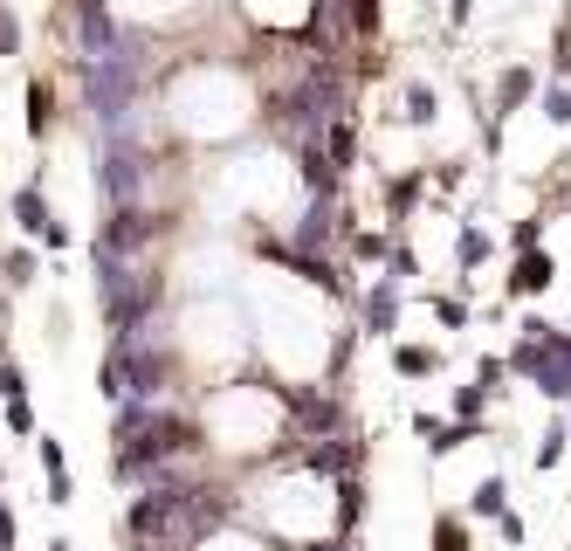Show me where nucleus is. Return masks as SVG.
Wrapping results in <instances>:
<instances>
[{"mask_svg": "<svg viewBox=\"0 0 571 551\" xmlns=\"http://www.w3.org/2000/svg\"><path fill=\"white\" fill-rule=\"evenodd\" d=\"M172 379H179V352H172L166 318L117 331L111 345H103V359H97V393L111 407H124V400H166Z\"/></svg>", "mask_w": 571, "mask_h": 551, "instance_id": "nucleus-1", "label": "nucleus"}, {"mask_svg": "<svg viewBox=\"0 0 571 551\" xmlns=\"http://www.w3.org/2000/svg\"><path fill=\"white\" fill-rule=\"evenodd\" d=\"M90 262H97V310L111 324V338L132 331V324H152L166 310L159 262H132V255H90Z\"/></svg>", "mask_w": 571, "mask_h": 551, "instance_id": "nucleus-2", "label": "nucleus"}, {"mask_svg": "<svg viewBox=\"0 0 571 551\" xmlns=\"http://www.w3.org/2000/svg\"><path fill=\"white\" fill-rule=\"evenodd\" d=\"M152 173H159V166H152L145 145H97V187H103V200H111V214L145 207Z\"/></svg>", "mask_w": 571, "mask_h": 551, "instance_id": "nucleus-3", "label": "nucleus"}, {"mask_svg": "<svg viewBox=\"0 0 571 551\" xmlns=\"http://www.w3.org/2000/svg\"><path fill=\"white\" fill-rule=\"evenodd\" d=\"M537 90H544L537 63H503V69H496V97H489V124L503 131V118L530 111V103H537Z\"/></svg>", "mask_w": 571, "mask_h": 551, "instance_id": "nucleus-4", "label": "nucleus"}, {"mask_svg": "<svg viewBox=\"0 0 571 551\" xmlns=\"http://www.w3.org/2000/svg\"><path fill=\"white\" fill-rule=\"evenodd\" d=\"M400 304H406V283L379 276L358 290V318H366V338H400Z\"/></svg>", "mask_w": 571, "mask_h": 551, "instance_id": "nucleus-5", "label": "nucleus"}, {"mask_svg": "<svg viewBox=\"0 0 571 551\" xmlns=\"http://www.w3.org/2000/svg\"><path fill=\"white\" fill-rule=\"evenodd\" d=\"M558 283V255L551 249H530V255H510V276H503V297L510 304H530Z\"/></svg>", "mask_w": 571, "mask_h": 551, "instance_id": "nucleus-6", "label": "nucleus"}, {"mask_svg": "<svg viewBox=\"0 0 571 551\" xmlns=\"http://www.w3.org/2000/svg\"><path fill=\"white\" fill-rule=\"evenodd\" d=\"M14 221H21V234H29V242H42V249H69V228L48 214L42 187H21V194H14Z\"/></svg>", "mask_w": 571, "mask_h": 551, "instance_id": "nucleus-7", "label": "nucleus"}, {"mask_svg": "<svg viewBox=\"0 0 571 551\" xmlns=\"http://www.w3.org/2000/svg\"><path fill=\"white\" fill-rule=\"evenodd\" d=\"M413 434L427 441V455H434V462H448L455 449H469V441H482L475 428H461V421H440V414H413Z\"/></svg>", "mask_w": 571, "mask_h": 551, "instance_id": "nucleus-8", "label": "nucleus"}, {"mask_svg": "<svg viewBox=\"0 0 571 551\" xmlns=\"http://www.w3.org/2000/svg\"><path fill=\"white\" fill-rule=\"evenodd\" d=\"M510 510V476H503V469H489V476L469 489V504H461V517H469V524H496Z\"/></svg>", "mask_w": 571, "mask_h": 551, "instance_id": "nucleus-9", "label": "nucleus"}, {"mask_svg": "<svg viewBox=\"0 0 571 551\" xmlns=\"http://www.w3.org/2000/svg\"><path fill=\"white\" fill-rule=\"evenodd\" d=\"M489 255H496V234H489L482 221H461V228H455V269H461V283H469Z\"/></svg>", "mask_w": 571, "mask_h": 551, "instance_id": "nucleus-10", "label": "nucleus"}, {"mask_svg": "<svg viewBox=\"0 0 571 551\" xmlns=\"http://www.w3.org/2000/svg\"><path fill=\"white\" fill-rule=\"evenodd\" d=\"M564 449H571V428H564V407H551V421H544L537 449H530V469H537V476H551V469L564 462Z\"/></svg>", "mask_w": 571, "mask_h": 551, "instance_id": "nucleus-11", "label": "nucleus"}, {"mask_svg": "<svg viewBox=\"0 0 571 551\" xmlns=\"http://www.w3.org/2000/svg\"><path fill=\"white\" fill-rule=\"evenodd\" d=\"M440 365H448V352H440V345H406V338H393V373L400 379H434Z\"/></svg>", "mask_w": 571, "mask_h": 551, "instance_id": "nucleus-12", "label": "nucleus"}, {"mask_svg": "<svg viewBox=\"0 0 571 551\" xmlns=\"http://www.w3.org/2000/svg\"><path fill=\"white\" fill-rule=\"evenodd\" d=\"M421 194H427V173H393L385 179V214H393V228L421 207Z\"/></svg>", "mask_w": 571, "mask_h": 551, "instance_id": "nucleus-13", "label": "nucleus"}, {"mask_svg": "<svg viewBox=\"0 0 571 551\" xmlns=\"http://www.w3.org/2000/svg\"><path fill=\"white\" fill-rule=\"evenodd\" d=\"M427 551H475L469 517H461V510H434V538H427Z\"/></svg>", "mask_w": 571, "mask_h": 551, "instance_id": "nucleus-14", "label": "nucleus"}, {"mask_svg": "<svg viewBox=\"0 0 571 551\" xmlns=\"http://www.w3.org/2000/svg\"><path fill=\"white\" fill-rule=\"evenodd\" d=\"M324 159H331V173L345 179L351 166H358V131H351V118H337L331 131H324Z\"/></svg>", "mask_w": 571, "mask_h": 551, "instance_id": "nucleus-15", "label": "nucleus"}, {"mask_svg": "<svg viewBox=\"0 0 571 551\" xmlns=\"http://www.w3.org/2000/svg\"><path fill=\"white\" fill-rule=\"evenodd\" d=\"M434 111H440L434 84H421V76H413V84L400 90V118H406V124H434Z\"/></svg>", "mask_w": 571, "mask_h": 551, "instance_id": "nucleus-16", "label": "nucleus"}, {"mask_svg": "<svg viewBox=\"0 0 571 551\" xmlns=\"http://www.w3.org/2000/svg\"><path fill=\"white\" fill-rule=\"evenodd\" d=\"M48 124H56V90L35 76L29 84V139H48Z\"/></svg>", "mask_w": 571, "mask_h": 551, "instance_id": "nucleus-17", "label": "nucleus"}, {"mask_svg": "<svg viewBox=\"0 0 571 551\" xmlns=\"http://www.w3.org/2000/svg\"><path fill=\"white\" fill-rule=\"evenodd\" d=\"M537 111H544V124L571 131V84H544V90H537Z\"/></svg>", "mask_w": 571, "mask_h": 551, "instance_id": "nucleus-18", "label": "nucleus"}, {"mask_svg": "<svg viewBox=\"0 0 571 551\" xmlns=\"http://www.w3.org/2000/svg\"><path fill=\"white\" fill-rule=\"evenodd\" d=\"M345 242H351L358 262H385V255H393V234H385V228H351Z\"/></svg>", "mask_w": 571, "mask_h": 551, "instance_id": "nucleus-19", "label": "nucleus"}, {"mask_svg": "<svg viewBox=\"0 0 571 551\" xmlns=\"http://www.w3.org/2000/svg\"><path fill=\"white\" fill-rule=\"evenodd\" d=\"M35 269H42V262H35V249H8V255H0V276H8V290H29V283H35Z\"/></svg>", "mask_w": 571, "mask_h": 551, "instance_id": "nucleus-20", "label": "nucleus"}, {"mask_svg": "<svg viewBox=\"0 0 571 551\" xmlns=\"http://www.w3.org/2000/svg\"><path fill=\"white\" fill-rule=\"evenodd\" d=\"M551 84H571V14H558L551 29Z\"/></svg>", "mask_w": 571, "mask_h": 551, "instance_id": "nucleus-21", "label": "nucleus"}, {"mask_svg": "<svg viewBox=\"0 0 571 551\" xmlns=\"http://www.w3.org/2000/svg\"><path fill=\"white\" fill-rule=\"evenodd\" d=\"M475 386L489 393V400H496V393H510V365H503V352H482V359H475Z\"/></svg>", "mask_w": 571, "mask_h": 551, "instance_id": "nucleus-22", "label": "nucleus"}, {"mask_svg": "<svg viewBox=\"0 0 571 551\" xmlns=\"http://www.w3.org/2000/svg\"><path fill=\"white\" fill-rule=\"evenodd\" d=\"M0 400H29V373H21V359L0 345Z\"/></svg>", "mask_w": 571, "mask_h": 551, "instance_id": "nucleus-23", "label": "nucleus"}, {"mask_svg": "<svg viewBox=\"0 0 571 551\" xmlns=\"http://www.w3.org/2000/svg\"><path fill=\"white\" fill-rule=\"evenodd\" d=\"M496 538H503L510 551H524V544H530V524H524V510H516V504H510V510L496 517Z\"/></svg>", "mask_w": 571, "mask_h": 551, "instance_id": "nucleus-24", "label": "nucleus"}, {"mask_svg": "<svg viewBox=\"0 0 571 551\" xmlns=\"http://www.w3.org/2000/svg\"><path fill=\"white\" fill-rule=\"evenodd\" d=\"M530 249H544V214H530V221L510 228V255H530Z\"/></svg>", "mask_w": 571, "mask_h": 551, "instance_id": "nucleus-25", "label": "nucleus"}, {"mask_svg": "<svg viewBox=\"0 0 571 551\" xmlns=\"http://www.w3.org/2000/svg\"><path fill=\"white\" fill-rule=\"evenodd\" d=\"M434 318L448 324V331H469V318H475V310H469V297H434Z\"/></svg>", "mask_w": 571, "mask_h": 551, "instance_id": "nucleus-26", "label": "nucleus"}, {"mask_svg": "<svg viewBox=\"0 0 571 551\" xmlns=\"http://www.w3.org/2000/svg\"><path fill=\"white\" fill-rule=\"evenodd\" d=\"M35 462H42V476H63V469H69V455H63L56 434H35Z\"/></svg>", "mask_w": 571, "mask_h": 551, "instance_id": "nucleus-27", "label": "nucleus"}, {"mask_svg": "<svg viewBox=\"0 0 571 551\" xmlns=\"http://www.w3.org/2000/svg\"><path fill=\"white\" fill-rule=\"evenodd\" d=\"M14 48H21V21H14L8 0H0V56H14Z\"/></svg>", "mask_w": 571, "mask_h": 551, "instance_id": "nucleus-28", "label": "nucleus"}, {"mask_svg": "<svg viewBox=\"0 0 571 551\" xmlns=\"http://www.w3.org/2000/svg\"><path fill=\"white\" fill-rule=\"evenodd\" d=\"M8 428H14V434H42V428H35V407H29V400H8Z\"/></svg>", "mask_w": 571, "mask_h": 551, "instance_id": "nucleus-29", "label": "nucleus"}, {"mask_svg": "<svg viewBox=\"0 0 571 551\" xmlns=\"http://www.w3.org/2000/svg\"><path fill=\"white\" fill-rule=\"evenodd\" d=\"M48 504H56V510L76 504V476H69V469H63V476H48Z\"/></svg>", "mask_w": 571, "mask_h": 551, "instance_id": "nucleus-30", "label": "nucleus"}, {"mask_svg": "<svg viewBox=\"0 0 571 551\" xmlns=\"http://www.w3.org/2000/svg\"><path fill=\"white\" fill-rule=\"evenodd\" d=\"M14 544H21V524H14L8 504H0V551H14Z\"/></svg>", "mask_w": 571, "mask_h": 551, "instance_id": "nucleus-31", "label": "nucleus"}, {"mask_svg": "<svg viewBox=\"0 0 571 551\" xmlns=\"http://www.w3.org/2000/svg\"><path fill=\"white\" fill-rule=\"evenodd\" d=\"M303 551H358V538H317V544H303Z\"/></svg>", "mask_w": 571, "mask_h": 551, "instance_id": "nucleus-32", "label": "nucleus"}, {"mask_svg": "<svg viewBox=\"0 0 571 551\" xmlns=\"http://www.w3.org/2000/svg\"><path fill=\"white\" fill-rule=\"evenodd\" d=\"M469 14H475V0H448V21H455V29H461Z\"/></svg>", "mask_w": 571, "mask_h": 551, "instance_id": "nucleus-33", "label": "nucleus"}, {"mask_svg": "<svg viewBox=\"0 0 571 551\" xmlns=\"http://www.w3.org/2000/svg\"><path fill=\"white\" fill-rule=\"evenodd\" d=\"M48 551H76V544H69V538H48Z\"/></svg>", "mask_w": 571, "mask_h": 551, "instance_id": "nucleus-34", "label": "nucleus"}, {"mask_svg": "<svg viewBox=\"0 0 571 551\" xmlns=\"http://www.w3.org/2000/svg\"><path fill=\"white\" fill-rule=\"evenodd\" d=\"M0 331H8V290H0Z\"/></svg>", "mask_w": 571, "mask_h": 551, "instance_id": "nucleus-35", "label": "nucleus"}, {"mask_svg": "<svg viewBox=\"0 0 571 551\" xmlns=\"http://www.w3.org/2000/svg\"><path fill=\"white\" fill-rule=\"evenodd\" d=\"M0 483H8V462H0Z\"/></svg>", "mask_w": 571, "mask_h": 551, "instance_id": "nucleus-36", "label": "nucleus"}, {"mask_svg": "<svg viewBox=\"0 0 571 551\" xmlns=\"http://www.w3.org/2000/svg\"><path fill=\"white\" fill-rule=\"evenodd\" d=\"M564 428H571V407H564Z\"/></svg>", "mask_w": 571, "mask_h": 551, "instance_id": "nucleus-37", "label": "nucleus"}, {"mask_svg": "<svg viewBox=\"0 0 571 551\" xmlns=\"http://www.w3.org/2000/svg\"><path fill=\"white\" fill-rule=\"evenodd\" d=\"M0 504H8V496H0Z\"/></svg>", "mask_w": 571, "mask_h": 551, "instance_id": "nucleus-38", "label": "nucleus"}, {"mask_svg": "<svg viewBox=\"0 0 571 551\" xmlns=\"http://www.w3.org/2000/svg\"><path fill=\"white\" fill-rule=\"evenodd\" d=\"M564 200H571V194H564Z\"/></svg>", "mask_w": 571, "mask_h": 551, "instance_id": "nucleus-39", "label": "nucleus"}, {"mask_svg": "<svg viewBox=\"0 0 571 551\" xmlns=\"http://www.w3.org/2000/svg\"><path fill=\"white\" fill-rule=\"evenodd\" d=\"M564 331H571V324H564Z\"/></svg>", "mask_w": 571, "mask_h": 551, "instance_id": "nucleus-40", "label": "nucleus"}, {"mask_svg": "<svg viewBox=\"0 0 571 551\" xmlns=\"http://www.w3.org/2000/svg\"><path fill=\"white\" fill-rule=\"evenodd\" d=\"M564 551H571V544H564Z\"/></svg>", "mask_w": 571, "mask_h": 551, "instance_id": "nucleus-41", "label": "nucleus"}]
</instances>
